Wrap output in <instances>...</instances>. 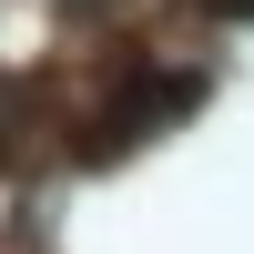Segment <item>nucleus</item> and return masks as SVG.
<instances>
[{
  "mask_svg": "<svg viewBox=\"0 0 254 254\" xmlns=\"http://www.w3.org/2000/svg\"><path fill=\"white\" fill-rule=\"evenodd\" d=\"M203 10H224V20H254V0H203Z\"/></svg>",
  "mask_w": 254,
  "mask_h": 254,
  "instance_id": "f257e3e1",
  "label": "nucleus"
}]
</instances>
